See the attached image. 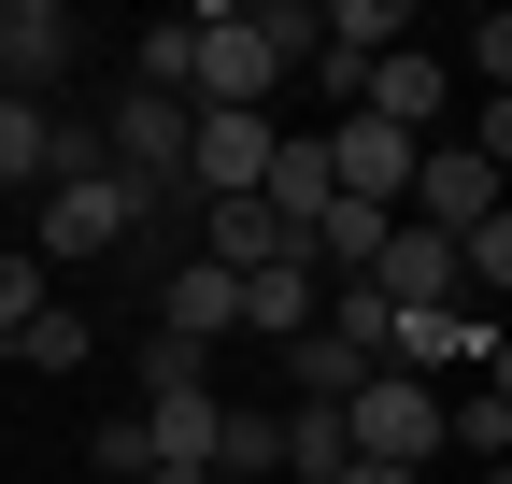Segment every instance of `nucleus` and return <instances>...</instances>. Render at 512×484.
I'll return each mask as SVG.
<instances>
[{"mask_svg": "<svg viewBox=\"0 0 512 484\" xmlns=\"http://www.w3.org/2000/svg\"><path fill=\"white\" fill-rule=\"evenodd\" d=\"M0 15H15V0H0Z\"/></svg>", "mask_w": 512, "mask_h": 484, "instance_id": "nucleus-30", "label": "nucleus"}, {"mask_svg": "<svg viewBox=\"0 0 512 484\" xmlns=\"http://www.w3.org/2000/svg\"><path fill=\"white\" fill-rule=\"evenodd\" d=\"M57 314V299H43V257H0V342H29Z\"/></svg>", "mask_w": 512, "mask_h": 484, "instance_id": "nucleus-23", "label": "nucleus"}, {"mask_svg": "<svg viewBox=\"0 0 512 484\" xmlns=\"http://www.w3.org/2000/svg\"><path fill=\"white\" fill-rule=\"evenodd\" d=\"M399 29H413L399 0H328V43H342V57H370V72L399 57Z\"/></svg>", "mask_w": 512, "mask_h": 484, "instance_id": "nucleus-20", "label": "nucleus"}, {"mask_svg": "<svg viewBox=\"0 0 512 484\" xmlns=\"http://www.w3.org/2000/svg\"><path fill=\"white\" fill-rule=\"evenodd\" d=\"M413 214H427L441 242H470V228H498V214H512V186H498V157H484V143H427Z\"/></svg>", "mask_w": 512, "mask_h": 484, "instance_id": "nucleus-4", "label": "nucleus"}, {"mask_svg": "<svg viewBox=\"0 0 512 484\" xmlns=\"http://www.w3.org/2000/svg\"><path fill=\"white\" fill-rule=\"evenodd\" d=\"M285 470H313V484H342V470H356V428H342V399H299V413H285Z\"/></svg>", "mask_w": 512, "mask_h": 484, "instance_id": "nucleus-18", "label": "nucleus"}, {"mask_svg": "<svg viewBox=\"0 0 512 484\" xmlns=\"http://www.w3.org/2000/svg\"><path fill=\"white\" fill-rule=\"evenodd\" d=\"M128 228H143V186H128V171L100 157V129H86V157L43 186V271H57V257H114Z\"/></svg>", "mask_w": 512, "mask_h": 484, "instance_id": "nucleus-1", "label": "nucleus"}, {"mask_svg": "<svg viewBox=\"0 0 512 484\" xmlns=\"http://www.w3.org/2000/svg\"><path fill=\"white\" fill-rule=\"evenodd\" d=\"M470 57H484V100H512V15H484V29H470Z\"/></svg>", "mask_w": 512, "mask_h": 484, "instance_id": "nucleus-26", "label": "nucleus"}, {"mask_svg": "<svg viewBox=\"0 0 512 484\" xmlns=\"http://www.w3.org/2000/svg\"><path fill=\"white\" fill-rule=\"evenodd\" d=\"M384 242H399V214H384V200H328V228H313V271H328V285H370V271H384Z\"/></svg>", "mask_w": 512, "mask_h": 484, "instance_id": "nucleus-14", "label": "nucleus"}, {"mask_svg": "<svg viewBox=\"0 0 512 484\" xmlns=\"http://www.w3.org/2000/svg\"><path fill=\"white\" fill-rule=\"evenodd\" d=\"M15 356H29V371H86V314H43Z\"/></svg>", "mask_w": 512, "mask_h": 484, "instance_id": "nucleus-24", "label": "nucleus"}, {"mask_svg": "<svg viewBox=\"0 0 512 484\" xmlns=\"http://www.w3.org/2000/svg\"><path fill=\"white\" fill-rule=\"evenodd\" d=\"M470 285H484V299H512V214H498V228H470Z\"/></svg>", "mask_w": 512, "mask_h": 484, "instance_id": "nucleus-25", "label": "nucleus"}, {"mask_svg": "<svg viewBox=\"0 0 512 484\" xmlns=\"http://www.w3.org/2000/svg\"><path fill=\"white\" fill-rule=\"evenodd\" d=\"M328 200H342V157H328V129H313V143H285V157H271V214L313 242V228H328Z\"/></svg>", "mask_w": 512, "mask_h": 484, "instance_id": "nucleus-16", "label": "nucleus"}, {"mask_svg": "<svg viewBox=\"0 0 512 484\" xmlns=\"http://www.w3.org/2000/svg\"><path fill=\"white\" fill-rule=\"evenodd\" d=\"M328 157H342V200L413 214V171H427V143H413V129H384V114H342V129H328Z\"/></svg>", "mask_w": 512, "mask_h": 484, "instance_id": "nucleus-6", "label": "nucleus"}, {"mask_svg": "<svg viewBox=\"0 0 512 484\" xmlns=\"http://www.w3.org/2000/svg\"><path fill=\"white\" fill-rule=\"evenodd\" d=\"M313 328H328L356 371H399V299H384V285H328V314H313Z\"/></svg>", "mask_w": 512, "mask_h": 484, "instance_id": "nucleus-15", "label": "nucleus"}, {"mask_svg": "<svg viewBox=\"0 0 512 484\" xmlns=\"http://www.w3.org/2000/svg\"><path fill=\"white\" fill-rule=\"evenodd\" d=\"M128 86H157V100H200V15H157L143 43H128Z\"/></svg>", "mask_w": 512, "mask_h": 484, "instance_id": "nucleus-17", "label": "nucleus"}, {"mask_svg": "<svg viewBox=\"0 0 512 484\" xmlns=\"http://www.w3.org/2000/svg\"><path fill=\"white\" fill-rule=\"evenodd\" d=\"M57 72H72V15H57V0H15V15H0V86H57Z\"/></svg>", "mask_w": 512, "mask_h": 484, "instance_id": "nucleus-11", "label": "nucleus"}, {"mask_svg": "<svg viewBox=\"0 0 512 484\" xmlns=\"http://www.w3.org/2000/svg\"><path fill=\"white\" fill-rule=\"evenodd\" d=\"M441 100H456V86H441L427 43H399V57L370 72V114H384V129H413V143H441Z\"/></svg>", "mask_w": 512, "mask_h": 484, "instance_id": "nucleus-12", "label": "nucleus"}, {"mask_svg": "<svg viewBox=\"0 0 512 484\" xmlns=\"http://www.w3.org/2000/svg\"><path fill=\"white\" fill-rule=\"evenodd\" d=\"M271 86H285V43L214 0L200 15V114H271Z\"/></svg>", "mask_w": 512, "mask_h": 484, "instance_id": "nucleus-3", "label": "nucleus"}, {"mask_svg": "<svg viewBox=\"0 0 512 484\" xmlns=\"http://www.w3.org/2000/svg\"><path fill=\"white\" fill-rule=\"evenodd\" d=\"M456 456H484V470H512V399H456V428H441Z\"/></svg>", "mask_w": 512, "mask_h": 484, "instance_id": "nucleus-22", "label": "nucleus"}, {"mask_svg": "<svg viewBox=\"0 0 512 484\" xmlns=\"http://www.w3.org/2000/svg\"><path fill=\"white\" fill-rule=\"evenodd\" d=\"M143 428H157V470H214L228 456V399L214 385H171V399H143Z\"/></svg>", "mask_w": 512, "mask_h": 484, "instance_id": "nucleus-10", "label": "nucleus"}, {"mask_svg": "<svg viewBox=\"0 0 512 484\" xmlns=\"http://www.w3.org/2000/svg\"><path fill=\"white\" fill-rule=\"evenodd\" d=\"M342 484H427V470H370V456H356V470H342Z\"/></svg>", "mask_w": 512, "mask_h": 484, "instance_id": "nucleus-29", "label": "nucleus"}, {"mask_svg": "<svg viewBox=\"0 0 512 484\" xmlns=\"http://www.w3.org/2000/svg\"><path fill=\"white\" fill-rule=\"evenodd\" d=\"M313 285H328V271H313V257H285V271H242V328L299 356V342H313Z\"/></svg>", "mask_w": 512, "mask_h": 484, "instance_id": "nucleus-13", "label": "nucleus"}, {"mask_svg": "<svg viewBox=\"0 0 512 484\" xmlns=\"http://www.w3.org/2000/svg\"><path fill=\"white\" fill-rule=\"evenodd\" d=\"M86 470L100 484H157V428H143V413H100V428H86Z\"/></svg>", "mask_w": 512, "mask_h": 484, "instance_id": "nucleus-19", "label": "nucleus"}, {"mask_svg": "<svg viewBox=\"0 0 512 484\" xmlns=\"http://www.w3.org/2000/svg\"><path fill=\"white\" fill-rule=\"evenodd\" d=\"M342 428H356V456H370V470H427V456H441V428H456V399H427V371H370V385L342 399Z\"/></svg>", "mask_w": 512, "mask_h": 484, "instance_id": "nucleus-2", "label": "nucleus"}, {"mask_svg": "<svg viewBox=\"0 0 512 484\" xmlns=\"http://www.w3.org/2000/svg\"><path fill=\"white\" fill-rule=\"evenodd\" d=\"M228 328H242V271L185 257V271L157 285V342H185V356H200V342H228Z\"/></svg>", "mask_w": 512, "mask_h": 484, "instance_id": "nucleus-8", "label": "nucleus"}, {"mask_svg": "<svg viewBox=\"0 0 512 484\" xmlns=\"http://www.w3.org/2000/svg\"><path fill=\"white\" fill-rule=\"evenodd\" d=\"M484 157H498V186H512V100H484V129H470Z\"/></svg>", "mask_w": 512, "mask_h": 484, "instance_id": "nucleus-27", "label": "nucleus"}, {"mask_svg": "<svg viewBox=\"0 0 512 484\" xmlns=\"http://www.w3.org/2000/svg\"><path fill=\"white\" fill-rule=\"evenodd\" d=\"M214 470H242V484H271L285 470V413H228V456Z\"/></svg>", "mask_w": 512, "mask_h": 484, "instance_id": "nucleus-21", "label": "nucleus"}, {"mask_svg": "<svg viewBox=\"0 0 512 484\" xmlns=\"http://www.w3.org/2000/svg\"><path fill=\"white\" fill-rule=\"evenodd\" d=\"M484 399H512V314H498V356H484Z\"/></svg>", "mask_w": 512, "mask_h": 484, "instance_id": "nucleus-28", "label": "nucleus"}, {"mask_svg": "<svg viewBox=\"0 0 512 484\" xmlns=\"http://www.w3.org/2000/svg\"><path fill=\"white\" fill-rule=\"evenodd\" d=\"M271 157H285V129H271V114H200V157H185L200 214H214V200H271Z\"/></svg>", "mask_w": 512, "mask_h": 484, "instance_id": "nucleus-5", "label": "nucleus"}, {"mask_svg": "<svg viewBox=\"0 0 512 484\" xmlns=\"http://www.w3.org/2000/svg\"><path fill=\"white\" fill-rule=\"evenodd\" d=\"M200 257H214V271H285V257H313V242H299L271 200H214V214H200Z\"/></svg>", "mask_w": 512, "mask_h": 484, "instance_id": "nucleus-9", "label": "nucleus"}, {"mask_svg": "<svg viewBox=\"0 0 512 484\" xmlns=\"http://www.w3.org/2000/svg\"><path fill=\"white\" fill-rule=\"evenodd\" d=\"M384 299H399V314H441V299L470 285V242H441L427 214H399V242H384V271H370Z\"/></svg>", "mask_w": 512, "mask_h": 484, "instance_id": "nucleus-7", "label": "nucleus"}]
</instances>
